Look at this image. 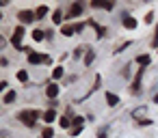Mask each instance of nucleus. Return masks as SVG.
I'll return each instance as SVG.
<instances>
[{"mask_svg":"<svg viewBox=\"0 0 158 138\" xmlns=\"http://www.w3.org/2000/svg\"><path fill=\"white\" fill-rule=\"evenodd\" d=\"M41 136H44V138H54V129H52V127H46Z\"/></svg>","mask_w":158,"mask_h":138,"instance_id":"14","label":"nucleus"},{"mask_svg":"<svg viewBox=\"0 0 158 138\" xmlns=\"http://www.w3.org/2000/svg\"><path fill=\"white\" fill-rule=\"evenodd\" d=\"M22 37H24V28H22V26H18V28L13 30L11 43H13V45H20V43H22Z\"/></svg>","mask_w":158,"mask_h":138,"instance_id":"3","label":"nucleus"},{"mask_svg":"<svg viewBox=\"0 0 158 138\" xmlns=\"http://www.w3.org/2000/svg\"><path fill=\"white\" fill-rule=\"evenodd\" d=\"M52 20H54V22H56V24H59V22H61V20H63V18H61V11H56V13H54V18H52Z\"/></svg>","mask_w":158,"mask_h":138,"instance_id":"20","label":"nucleus"},{"mask_svg":"<svg viewBox=\"0 0 158 138\" xmlns=\"http://www.w3.org/2000/svg\"><path fill=\"white\" fill-rule=\"evenodd\" d=\"M46 93H48V97H56V95H59V86H56V84H50V86L46 89Z\"/></svg>","mask_w":158,"mask_h":138,"instance_id":"7","label":"nucleus"},{"mask_svg":"<svg viewBox=\"0 0 158 138\" xmlns=\"http://www.w3.org/2000/svg\"><path fill=\"white\" fill-rule=\"evenodd\" d=\"M28 63H50V58L41 54H28Z\"/></svg>","mask_w":158,"mask_h":138,"instance_id":"4","label":"nucleus"},{"mask_svg":"<svg viewBox=\"0 0 158 138\" xmlns=\"http://www.w3.org/2000/svg\"><path fill=\"white\" fill-rule=\"evenodd\" d=\"M93 7H98V9H113V5H110V2H102V0H95Z\"/></svg>","mask_w":158,"mask_h":138,"instance_id":"12","label":"nucleus"},{"mask_svg":"<svg viewBox=\"0 0 158 138\" xmlns=\"http://www.w3.org/2000/svg\"><path fill=\"white\" fill-rule=\"evenodd\" d=\"M91 61H93V52H89V54H87V56H85V63H87V65H89V63H91Z\"/></svg>","mask_w":158,"mask_h":138,"instance_id":"21","label":"nucleus"},{"mask_svg":"<svg viewBox=\"0 0 158 138\" xmlns=\"http://www.w3.org/2000/svg\"><path fill=\"white\" fill-rule=\"evenodd\" d=\"M80 13H82V5H80V2L72 5V9H69V18H76V15H80Z\"/></svg>","mask_w":158,"mask_h":138,"instance_id":"5","label":"nucleus"},{"mask_svg":"<svg viewBox=\"0 0 158 138\" xmlns=\"http://www.w3.org/2000/svg\"><path fill=\"white\" fill-rule=\"evenodd\" d=\"M61 76H63V67H56V69H54V73H52V78H54V80H59Z\"/></svg>","mask_w":158,"mask_h":138,"instance_id":"17","label":"nucleus"},{"mask_svg":"<svg viewBox=\"0 0 158 138\" xmlns=\"http://www.w3.org/2000/svg\"><path fill=\"white\" fill-rule=\"evenodd\" d=\"M54 119H56V112H54V110H48V112L44 114V121H46V123H52Z\"/></svg>","mask_w":158,"mask_h":138,"instance_id":"11","label":"nucleus"},{"mask_svg":"<svg viewBox=\"0 0 158 138\" xmlns=\"http://www.w3.org/2000/svg\"><path fill=\"white\" fill-rule=\"evenodd\" d=\"M18 119L24 121V125L33 127V125L37 123V119H39V112H37V110H22V112L18 114Z\"/></svg>","mask_w":158,"mask_h":138,"instance_id":"1","label":"nucleus"},{"mask_svg":"<svg viewBox=\"0 0 158 138\" xmlns=\"http://www.w3.org/2000/svg\"><path fill=\"white\" fill-rule=\"evenodd\" d=\"M18 80H20V82H26V80H28V73H26V71H18Z\"/></svg>","mask_w":158,"mask_h":138,"instance_id":"18","label":"nucleus"},{"mask_svg":"<svg viewBox=\"0 0 158 138\" xmlns=\"http://www.w3.org/2000/svg\"><path fill=\"white\" fill-rule=\"evenodd\" d=\"M72 123H74V121H69V116H63V119H61V127H69Z\"/></svg>","mask_w":158,"mask_h":138,"instance_id":"19","label":"nucleus"},{"mask_svg":"<svg viewBox=\"0 0 158 138\" xmlns=\"http://www.w3.org/2000/svg\"><path fill=\"white\" fill-rule=\"evenodd\" d=\"M44 35H46V33H41V30H35V33H33V39H35V41H41V39H44Z\"/></svg>","mask_w":158,"mask_h":138,"instance_id":"16","label":"nucleus"},{"mask_svg":"<svg viewBox=\"0 0 158 138\" xmlns=\"http://www.w3.org/2000/svg\"><path fill=\"white\" fill-rule=\"evenodd\" d=\"M2 101H5V104H13V101H15V93H13V91H9V93L5 95V99H2Z\"/></svg>","mask_w":158,"mask_h":138,"instance_id":"13","label":"nucleus"},{"mask_svg":"<svg viewBox=\"0 0 158 138\" xmlns=\"http://www.w3.org/2000/svg\"><path fill=\"white\" fill-rule=\"evenodd\" d=\"M149 61H152V58H149L147 54H143V56H139V65H149Z\"/></svg>","mask_w":158,"mask_h":138,"instance_id":"15","label":"nucleus"},{"mask_svg":"<svg viewBox=\"0 0 158 138\" xmlns=\"http://www.w3.org/2000/svg\"><path fill=\"white\" fill-rule=\"evenodd\" d=\"M61 33H63L65 37H72V35L76 33V26H63V28H61Z\"/></svg>","mask_w":158,"mask_h":138,"instance_id":"10","label":"nucleus"},{"mask_svg":"<svg viewBox=\"0 0 158 138\" xmlns=\"http://www.w3.org/2000/svg\"><path fill=\"white\" fill-rule=\"evenodd\" d=\"M18 18H20V22H22V24H28V22L37 20V15H35L33 11H20V13H18Z\"/></svg>","mask_w":158,"mask_h":138,"instance_id":"2","label":"nucleus"},{"mask_svg":"<svg viewBox=\"0 0 158 138\" xmlns=\"http://www.w3.org/2000/svg\"><path fill=\"white\" fill-rule=\"evenodd\" d=\"M123 26H126L128 30H132V28L136 26V20H134V18H130V15H126V18H123Z\"/></svg>","mask_w":158,"mask_h":138,"instance_id":"6","label":"nucleus"},{"mask_svg":"<svg viewBox=\"0 0 158 138\" xmlns=\"http://www.w3.org/2000/svg\"><path fill=\"white\" fill-rule=\"evenodd\" d=\"M46 13H48V7H46V5H41V7H39V9L35 11V15H37V20H44V15H46Z\"/></svg>","mask_w":158,"mask_h":138,"instance_id":"9","label":"nucleus"},{"mask_svg":"<svg viewBox=\"0 0 158 138\" xmlns=\"http://www.w3.org/2000/svg\"><path fill=\"white\" fill-rule=\"evenodd\" d=\"M106 101H108V106H117L119 104V97L113 95V93H106Z\"/></svg>","mask_w":158,"mask_h":138,"instance_id":"8","label":"nucleus"}]
</instances>
